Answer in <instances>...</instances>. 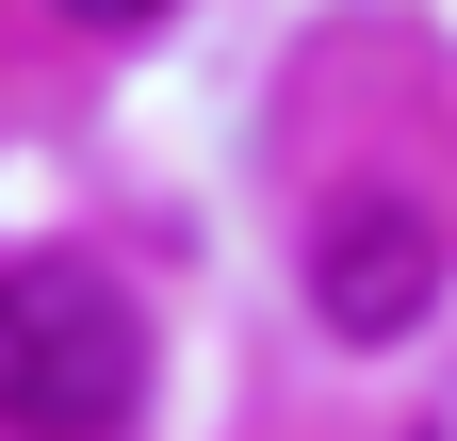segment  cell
I'll return each mask as SVG.
<instances>
[{"mask_svg": "<svg viewBox=\"0 0 457 441\" xmlns=\"http://www.w3.org/2000/svg\"><path fill=\"white\" fill-rule=\"evenodd\" d=\"M425 295H441V229H425L409 196H343L327 229H311V311L343 327V344H409Z\"/></svg>", "mask_w": 457, "mask_h": 441, "instance_id": "2", "label": "cell"}, {"mask_svg": "<svg viewBox=\"0 0 457 441\" xmlns=\"http://www.w3.org/2000/svg\"><path fill=\"white\" fill-rule=\"evenodd\" d=\"M147 409V311L98 262H0V441H114Z\"/></svg>", "mask_w": 457, "mask_h": 441, "instance_id": "1", "label": "cell"}, {"mask_svg": "<svg viewBox=\"0 0 457 441\" xmlns=\"http://www.w3.org/2000/svg\"><path fill=\"white\" fill-rule=\"evenodd\" d=\"M49 17H82V33H147L163 0H49Z\"/></svg>", "mask_w": 457, "mask_h": 441, "instance_id": "3", "label": "cell"}]
</instances>
